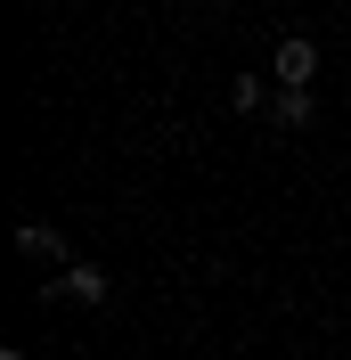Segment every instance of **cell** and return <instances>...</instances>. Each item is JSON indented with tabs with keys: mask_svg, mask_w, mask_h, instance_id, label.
Segmentation results:
<instances>
[{
	"mask_svg": "<svg viewBox=\"0 0 351 360\" xmlns=\"http://www.w3.org/2000/svg\"><path fill=\"white\" fill-rule=\"evenodd\" d=\"M270 74H278V90H310V74H319V41H310V33H286L278 58H270Z\"/></svg>",
	"mask_w": 351,
	"mask_h": 360,
	"instance_id": "cell-1",
	"label": "cell"
},
{
	"mask_svg": "<svg viewBox=\"0 0 351 360\" xmlns=\"http://www.w3.org/2000/svg\"><path fill=\"white\" fill-rule=\"evenodd\" d=\"M49 295H66V303H90V311H98V303H114V287H107V270H98V262H66Z\"/></svg>",
	"mask_w": 351,
	"mask_h": 360,
	"instance_id": "cell-2",
	"label": "cell"
},
{
	"mask_svg": "<svg viewBox=\"0 0 351 360\" xmlns=\"http://www.w3.org/2000/svg\"><path fill=\"white\" fill-rule=\"evenodd\" d=\"M17 246L33 254V262H66V238H58L49 221H25V229H17Z\"/></svg>",
	"mask_w": 351,
	"mask_h": 360,
	"instance_id": "cell-3",
	"label": "cell"
},
{
	"mask_svg": "<svg viewBox=\"0 0 351 360\" xmlns=\"http://www.w3.org/2000/svg\"><path fill=\"white\" fill-rule=\"evenodd\" d=\"M270 115H278L286 131H303L310 115H319V98H310V90H278V98H270Z\"/></svg>",
	"mask_w": 351,
	"mask_h": 360,
	"instance_id": "cell-4",
	"label": "cell"
},
{
	"mask_svg": "<svg viewBox=\"0 0 351 360\" xmlns=\"http://www.w3.org/2000/svg\"><path fill=\"white\" fill-rule=\"evenodd\" d=\"M270 98H278V90H270V82H253V74H237V90H229V107H237V115H262Z\"/></svg>",
	"mask_w": 351,
	"mask_h": 360,
	"instance_id": "cell-5",
	"label": "cell"
},
{
	"mask_svg": "<svg viewBox=\"0 0 351 360\" xmlns=\"http://www.w3.org/2000/svg\"><path fill=\"white\" fill-rule=\"evenodd\" d=\"M0 360H33V352H0Z\"/></svg>",
	"mask_w": 351,
	"mask_h": 360,
	"instance_id": "cell-6",
	"label": "cell"
}]
</instances>
